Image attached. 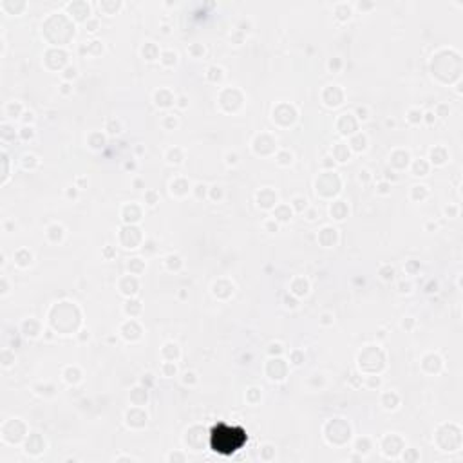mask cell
I'll use <instances>...</instances> for the list:
<instances>
[{"label": "cell", "instance_id": "1", "mask_svg": "<svg viewBox=\"0 0 463 463\" xmlns=\"http://www.w3.org/2000/svg\"><path fill=\"white\" fill-rule=\"evenodd\" d=\"M212 437H214V447H217L216 450L228 449L230 453L241 449L244 446V441H246V437H244L243 432L230 431V429L225 427H217L216 431L212 432Z\"/></svg>", "mask_w": 463, "mask_h": 463}]
</instances>
